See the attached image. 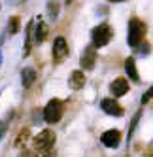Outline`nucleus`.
<instances>
[{"instance_id":"f257e3e1","label":"nucleus","mask_w":153,"mask_h":157,"mask_svg":"<svg viewBox=\"0 0 153 157\" xmlns=\"http://www.w3.org/2000/svg\"><path fill=\"white\" fill-rule=\"evenodd\" d=\"M32 146H34V155L36 157H55V151H53V146H55V132L46 129L38 132L34 140H32Z\"/></svg>"},{"instance_id":"f03ea898","label":"nucleus","mask_w":153,"mask_h":157,"mask_svg":"<svg viewBox=\"0 0 153 157\" xmlns=\"http://www.w3.org/2000/svg\"><path fill=\"white\" fill-rule=\"evenodd\" d=\"M144 36H146V23L138 17H132L129 21L127 44L130 48H140V44H144Z\"/></svg>"},{"instance_id":"7ed1b4c3","label":"nucleus","mask_w":153,"mask_h":157,"mask_svg":"<svg viewBox=\"0 0 153 157\" xmlns=\"http://www.w3.org/2000/svg\"><path fill=\"white\" fill-rule=\"evenodd\" d=\"M112 36H114V30H112V27L108 23H102V25L95 27L91 30V44H93V48L98 49V48L108 46V42L112 40Z\"/></svg>"},{"instance_id":"20e7f679","label":"nucleus","mask_w":153,"mask_h":157,"mask_svg":"<svg viewBox=\"0 0 153 157\" xmlns=\"http://www.w3.org/2000/svg\"><path fill=\"white\" fill-rule=\"evenodd\" d=\"M42 116H43V121L46 123H59L61 116H62V100L59 98H51L47 100V104L43 106V112H42Z\"/></svg>"},{"instance_id":"39448f33","label":"nucleus","mask_w":153,"mask_h":157,"mask_svg":"<svg viewBox=\"0 0 153 157\" xmlns=\"http://www.w3.org/2000/svg\"><path fill=\"white\" fill-rule=\"evenodd\" d=\"M66 55H68V44H66V40H64L62 36H57L55 42H53V61L61 63V61L66 59Z\"/></svg>"},{"instance_id":"423d86ee","label":"nucleus","mask_w":153,"mask_h":157,"mask_svg":"<svg viewBox=\"0 0 153 157\" xmlns=\"http://www.w3.org/2000/svg\"><path fill=\"white\" fill-rule=\"evenodd\" d=\"M100 108L102 112H106L108 116H114V117H121L123 116V106L117 102V100L114 98H102V102H100Z\"/></svg>"},{"instance_id":"0eeeda50","label":"nucleus","mask_w":153,"mask_h":157,"mask_svg":"<svg viewBox=\"0 0 153 157\" xmlns=\"http://www.w3.org/2000/svg\"><path fill=\"white\" fill-rule=\"evenodd\" d=\"M100 142H102V146H106V148H117V146L121 144V132L117 129L104 131L100 134Z\"/></svg>"},{"instance_id":"6e6552de","label":"nucleus","mask_w":153,"mask_h":157,"mask_svg":"<svg viewBox=\"0 0 153 157\" xmlns=\"http://www.w3.org/2000/svg\"><path fill=\"white\" fill-rule=\"evenodd\" d=\"M129 82L125 80V78H115V80L110 83V91H112V95L114 97H123V95H127L129 93Z\"/></svg>"},{"instance_id":"1a4fd4ad","label":"nucleus","mask_w":153,"mask_h":157,"mask_svg":"<svg viewBox=\"0 0 153 157\" xmlns=\"http://www.w3.org/2000/svg\"><path fill=\"white\" fill-rule=\"evenodd\" d=\"M80 63H81V68H83V70H91L93 66H95V63H96V51H95L93 46H89V48L83 51Z\"/></svg>"},{"instance_id":"9d476101","label":"nucleus","mask_w":153,"mask_h":157,"mask_svg":"<svg viewBox=\"0 0 153 157\" xmlns=\"http://www.w3.org/2000/svg\"><path fill=\"white\" fill-rule=\"evenodd\" d=\"M85 85V74L83 70H74L68 78V87L72 89V91H80V89H83Z\"/></svg>"},{"instance_id":"9b49d317","label":"nucleus","mask_w":153,"mask_h":157,"mask_svg":"<svg viewBox=\"0 0 153 157\" xmlns=\"http://www.w3.org/2000/svg\"><path fill=\"white\" fill-rule=\"evenodd\" d=\"M34 80H36V70L32 68V66H27V68L21 72V83H23V87H30L34 83Z\"/></svg>"},{"instance_id":"f8f14e48","label":"nucleus","mask_w":153,"mask_h":157,"mask_svg":"<svg viewBox=\"0 0 153 157\" xmlns=\"http://www.w3.org/2000/svg\"><path fill=\"white\" fill-rule=\"evenodd\" d=\"M125 72L129 74V78L132 82H140V76H138V70H136V64H134V59L132 57H129L125 61Z\"/></svg>"},{"instance_id":"ddd939ff","label":"nucleus","mask_w":153,"mask_h":157,"mask_svg":"<svg viewBox=\"0 0 153 157\" xmlns=\"http://www.w3.org/2000/svg\"><path fill=\"white\" fill-rule=\"evenodd\" d=\"M46 34H47V27L43 25V23H38V27L34 29V40H36V44H42L43 38H46Z\"/></svg>"},{"instance_id":"4468645a","label":"nucleus","mask_w":153,"mask_h":157,"mask_svg":"<svg viewBox=\"0 0 153 157\" xmlns=\"http://www.w3.org/2000/svg\"><path fill=\"white\" fill-rule=\"evenodd\" d=\"M32 32H34V23L30 21V23L27 25V36H25V53H28V51H30V46H32V44H30V36H32Z\"/></svg>"},{"instance_id":"2eb2a0df","label":"nucleus","mask_w":153,"mask_h":157,"mask_svg":"<svg viewBox=\"0 0 153 157\" xmlns=\"http://www.w3.org/2000/svg\"><path fill=\"white\" fill-rule=\"evenodd\" d=\"M140 117H142V112H136V114H134V117H132V121H130V127H129V134H127V140H130V138H132V134H134V129H136V125H138Z\"/></svg>"},{"instance_id":"dca6fc26","label":"nucleus","mask_w":153,"mask_h":157,"mask_svg":"<svg viewBox=\"0 0 153 157\" xmlns=\"http://www.w3.org/2000/svg\"><path fill=\"white\" fill-rule=\"evenodd\" d=\"M17 30H19V17L13 15V17H9V21H8V32H9V34H15Z\"/></svg>"},{"instance_id":"f3484780","label":"nucleus","mask_w":153,"mask_h":157,"mask_svg":"<svg viewBox=\"0 0 153 157\" xmlns=\"http://www.w3.org/2000/svg\"><path fill=\"white\" fill-rule=\"evenodd\" d=\"M151 97H153V87H149L147 91L144 93V97H142V104H146V102H147V100H149Z\"/></svg>"},{"instance_id":"a211bd4d","label":"nucleus","mask_w":153,"mask_h":157,"mask_svg":"<svg viewBox=\"0 0 153 157\" xmlns=\"http://www.w3.org/2000/svg\"><path fill=\"white\" fill-rule=\"evenodd\" d=\"M8 125H9V119H6V121L2 123V125H0V138H2L4 134H6V129H8Z\"/></svg>"},{"instance_id":"6ab92c4d","label":"nucleus","mask_w":153,"mask_h":157,"mask_svg":"<svg viewBox=\"0 0 153 157\" xmlns=\"http://www.w3.org/2000/svg\"><path fill=\"white\" fill-rule=\"evenodd\" d=\"M49 10H51V17H53V19H55V17H57V4H55V2H53V4L49 6Z\"/></svg>"},{"instance_id":"aec40b11","label":"nucleus","mask_w":153,"mask_h":157,"mask_svg":"<svg viewBox=\"0 0 153 157\" xmlns=\"http://www.w3.org/2000/svg\"><path fill=\"white\" fill-rule=\"evenodd\" d=\"M21 157H34V155H32V151H28V150H25L23 153H21Z\"/></svg>"},{"instance_id":"412c9836","label":"nucleus","mask_w":153,"mask_h":157,"mask_svg":"<svg viewBox=\"0 0 153 157\" xmlns=\"http://www.w3.org/2000/svg\"><path fill=\"white\" fill-rule=\"evenodd\" d=\"M108 2H127V0H108Z\"/></svg>"},{"instance_id":"4be33fe9","label":"nucleus","mask_w":153,"mask_h":157,"mask_svg":"<svg viewBox=\"0 0 153 157\" xmlns=\"http://www.w3.org/2000/svg\"><path fill=\"white\" fill-rule=\"evenodd\" d=\"M64 2H66V4H70V2H72V0H64Z\"/></svg>"},{"instance_id":"5701e85b","label":"nucleus","mask_w":153,"mask_h":157,"mask_svg":"<svg viewBox=\"0 0 153 157\" xmlns=\"http://www.w3.org/2000/svg\"><path fill=\"white\" fill-rule=\"evenodd\" d=\"M0 61H2V53H0Z\"/></svg>"}]
</instances>
